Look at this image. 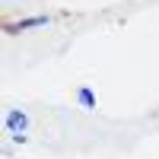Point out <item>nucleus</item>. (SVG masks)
<instances>
[{
    "label": "nucleus",
    "instance_id": "obj_1",
    "mask_svg": "<svg viewBox=\"0 0 159 159\" xmlns=\"http://www.w3.org/2000/svg\"><path fill=\"white\" fill-rule=\"evenodd\" d=\"M51 16H32V19H19V22H3V32H25V29H38V25H48Z\"/></svg>",
    "mask_w": 159,
    "mask_h": 159
},
{
    "label": "nucleus",
    "instance_id": "obj_2",
    "mask_svg": "<svg viewBox=\"0 0 159 159\" xmlns=\"http://www.w3.org/2000/svg\"><path fill=\"white\" fill-rule=\"evenodd\" d=\"M80 102H83V105H89V108L96 105V99H92V92H89V89H80Z\"/></svg>",
    "mask_w": 159,
    "mask_h": 159
}]
</instances>
